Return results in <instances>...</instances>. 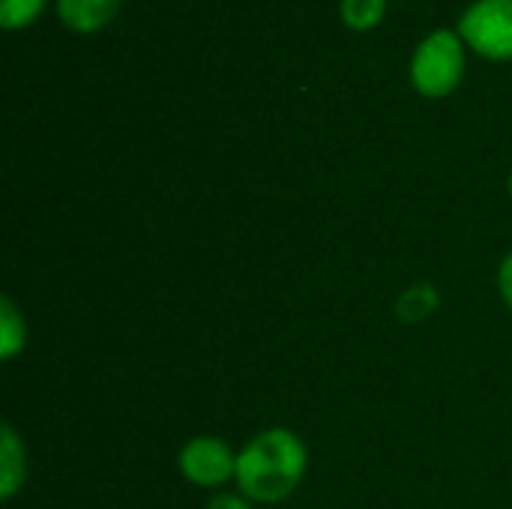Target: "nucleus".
Instances as JSON below:
<instances>
[{"label":"nucleus","instance_id":"obj_11","mask_svg":"<svg viewBox=\"0 0 512 509\" xmlns=\"http://www.w3.org/2000/svg\"><path fill=\"white\" fill-rule=\"evenodd\" d=\"M498 291H501V300L510 306L512 312V252L501 261V267H498Z\"/></svg>","mask_w":512,"mask_h":509},{"label":"nucleus","instance_id":"obj_4","mask_svg":"<svg viewBox=\"0 0 512 509\" xmlns=\"http://www.w3.org/2000/svg\"><path fill=\"white\" fill-rule=\"evenodd\" d=\"M180 474L198 489H219L237 477V453L216 435H198L177 456Z\"/></svg>","mask_w":512,"mask_h":509},{"label":"nucleus","instance_id":"obj_9","mask_svg":"<svg viewBox=\"0 0 512 509\" xmlns=\"http://www.w3.org/2000/svg\"><path fill=\"white\" fill-rule=\"evenodd\" d=\"M396 309L402 321H426L438 309V291L432 285H414L399 297Z\"/></svg>","mask_w":512,"mask_h":509},{"label":"nucleus","instance_id":"obj_3","mask_svg":"<svg viewBox=\"0 0 512 509\" xmlns=\"http://www.w3.org/2000/svg\"><path fill=\"white\" fill-rule=\"evenodd\" d=\"M462 42L486 60H512V0H474L459 15Z\"/></svg>","mask_w":512,"mask_h":509},{"label":"nucleus","instance_id":"obj_1","mask_svg":"<svg viewBox=\"0 0 512 509\" xmlns=\"http://www.w3.org/2000/svg\"><path fill=\"white\" fill-rule=\"evenodd\" d=\"M309 468V453L291 429H264L237 453V489L252 504H282L297 492Z\"/></svg>","mask_w":512,"mask_h":509},{"label":"nucleus","instance_id":"obj_10","mask_svg":"<svg viewBox=\"0 0 512 509\" xmlns=\"http://www.w3.org/2000/svg\"><path fill=\"white\" fill-rule=\"evenodd\" d=\"M45 3L48 0H0V24L6 30L30 27L42 15Z\"/></svg>","mask_w":512,"mask_h":509},{"label":"nucleus","instance_id":"obj_5","mask_svg":"<svg viewBox=\"0 0 512 509\" xmlns=\"http://www.w3.org/2000/svg\"><path fill=\"white\" fill-rule=\"evenodd\" d=\"M120 0H57V18L72 33H96L114 21Z\"/></svg>","mask_w":512,"mask_h":509},{"label":"nucleus","instance_id":"obj_12","mask_svg":"<svg viewBox=\"0 0 512 509\" xmlns=\"http://www.w3.org/2000/svg\"><path fill=\"white\" fill-rule=\"evenodd\" d=\"M207 509H255L252 507V501L249 498H243V495H216Z\"/></svg>","mask_w":512,"mask_h":509},{"label":"nucleus","instance_id":"obj_7","mask_svg":"<svg viewBox=\"0 0 512 509\" xmlns=\"http://www.w3.org/2000/svg\"><path fill=\"white\" fill-rule=\"evenodd\" d=\"M27 345V324L18 306L3 297L0 300V360H12L24 351Z\"/></svg>","mask_w":512,"mask_h":509},{"label":"nucleus","instance_id":"obj_13","mask_svg":"<svg viewBox=\"0 0 512 509\" xmlns=\"http://www.w3.org/2000/svg\"><path fill=\"white\" fill-rule=\"evenodd\" d=\"M510 198H512V171H510Z\"/></svg>","mask_w":512,"mask_h":509},{"label":"nucleus","instance_id":"obj_8","mask_svg":"<svg viewBox=\"0 0 512 509\" xmlns=\"http://www.w3.org/2000/svg\"><path fill=\"white\" fill-rule=\"evenodd\" d=\"M339 15H342L345 27L363 33L384 21L387 0H339Z\"/></svg>","mask_w":512,"mask_h":509},{"label":"nucleus","instance_id":"obj_6","mask_svg":"<svg viewBox=\"0 0 512 509\" xmlns=\"http://www.w3.org/2000/svg\"><path fill=\"white\" fill-rule=\"evenodd\" d=\"M27 477V459H24V444L18 432L3 423L0 426V498L12 501L24 489Z\"/></svg>","mask_w":512,"mask_h":509},{"label":"nucleus","instance_id":"obj_2","mask_svg":"<svg viewBox=\"0 0 512 509\" xmlns=\"http://www.w3.org/2000/svg\"><path fill=\"white\" fill-rule=\"evenodd\" d=\"M408 75L414 90L426 99H444L456 93V87L465 78V42L459 30H429L411 54Z\"/></svg>","mask_w":512,"mask_h":509}]
</instances>
